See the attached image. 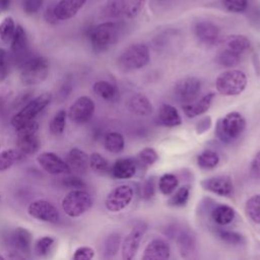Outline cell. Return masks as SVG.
I'll return each instance as SVG.
<instances>
[{"mask_svg":"<svg viewBox=\"0 0 260 260\" xmlns=\"http://www.w3.org/2000/svg\"><path fill=\"white\" fill-rule=\"evenodd\" d=\"M245 127L246 121L244 117L238 112H231L222 119L218 120L216 125V135L221 141L230 143L243 133Z\"/></svg>","mask_w":260,"mask_h":260,"instance_id":"277c9868","label":"cell"},{"mask_svg":"<svg viewBox=\"0 0 260 260\" xmlns=\"http://www.w3.org/2000/svg\"><path fill=\"white\" fill-rule=\"evenodd\" d=\"M247 85V76L241 70H228L220 73L215 80V87L220 94L237 95Z\"/></svg>","mask_w":260,"mask_h":260,"instance_id":"5b68a950","label":"cell"},{"mask_svg":"<svg viewBox=\"0 0 260 260\" xmlns=\"http://www.w3.org/2000/svg\"><path fill=\"white\" fill-rule=\"evenodd\" d=\"M55 244V239L50 236H45L40 238L34 246V251L36 255L40 257H46L50 254L53 246Z\"/></svg>","mask_w":260,"mask_h":260,"instance_id":"74e56055","label":"cell"},{"mask_svg":"<svg viewBox=\"0 0 260 260\" xmlns=\"http://www.w3.org/2000/svg\"><path fill=\"white\" fill-rule=\"evenodd\" d=\"M218 162H219L218 154L211 149H206L202 151L197 157L198 166L206 170L215 168L218 165Z\"/></svg>","mask_w":260,"mask_h":260,"instance_id":"836d02e7","label":"cell"},{"mask_svg":"<svg viewBox=\"0 0 260 260\" xmlns=\"http://www.w3.org/2000/svg\"><path fill=\"white\" fill-rule=\"evenodd\" d=\"M13 56L21 62V64L28 58V40L24 28L21 25H16L15 34L10 42Z\"/></svg>","mask_w":260,"mask_h":260,"instance_id":"ac0fdd59","label":"cell"},{"mask_svg":"<svg viewBox=\"0 0 260 260\" xmlns=\"http://www.w3.org/2000/svg\"><path fill=\"white\" fill-rule=\"evenodd\" d=\"M16 25L11 16H6L0 22V39L4 43H10L14 34H15Z\"/></svg>","mask_w":260,"mask_h":260,"instance_id":"8d00e7d4","label":"cell"},{"mask_svg":"<svg viewBox=\"0 0 260 260\" xmlns=\"http://www.w3.org/2000/svg\"><path fill=\"white\" fill-rule=\"evenodd\" d=\"M12 245L18 253L27 254L30 252L31 249V242H32V236L31 233L21 226H18L14 230L11 238Z\"/></svg>","mask_w":260,"mask_h":260,"instance_id":"7402d4cb","label":"cell"},{"mask_svg":"<svg viewBox=\"0 0 260 260\" xmlns=\"http://www.w3.org/2000/svg\"><path fill=\"white\" fill-rule=\"evenodd\" d=\"M89 168L98 175H106L109 172V162L101 153L92 152L89 155Z\"/></svg>","mask_w":260,"mask_h":260,"instance_id":"d6a6232c","label":"cell"},{"mask_svg":"<svg viewBox=\"0 0 260 260\" xmlns=\"http://www.w3.org/2000/svg\"><path fill=\"white\" fill-rule=\"evenodd\" d=\"M50 65L46 58L29 57L20 65L19 79L25 85H36L45 81L49 75Z\"/></svg>","mask_w":260,"mask_h":260,"instance_id":"6da1fadb","label":"cell"},{"mask_svg":"<svg viewBox=\"0 0 260 260\" xmlns=\"http://www.w3.org/2000/svg\"><path fill=\"white\" fill-rule=\"evenodd\" d=\"M62 185L65 186L66 188H71V189H84L85 188V183L83 180L78 177L77 175H70L64 177L62 179Z\"/></svg>","mask_w":260,"mask_h":260,"instance_id":"7dc6e473","label":"cell"},{"mask_svg":"<svg viewBox=\"0 0 260 260\" xmlns=\"http://www.w3.org/2000/svg\"><path fill=\"white\" fill-rule=\"evenodd\" d=\"M128 110L137 116H148L152 112V105L150 101L142 93H135L131 95L126 104Z\"/></svg>","mask_w":260,"mask_h":260,"instance_id":"44dd1931","label":"cell"},{"mask_svg":"<svg viewBox=\"0 0 260 260\" xmlns=\"http://www.w3.org/2000/svg\"><path fill=\"white\" fill-rule=\"evenodd\" d=\"M201 186L203 189L219 196L229 197L234 193L233 181L229 176L225 175H219L205 179L201 181Z\"/></svg>","mask_w":260,"mask_h":260,"instance_id":"2e32d148","label":"cell"},{"mask_svg":"<svg viewBox=\"0 0 260 260\" xmlns=\"http://www.w3.org/2000/svg\"><path fill=\"white\" fill-rule=\"evenodd\" d=\"M24 154L18 148H8L0 152V172L9 170L15 162L21 160Z\"/></svg>","mask_w":260,"mask_h":260,"instance_id":"83f0119b","label":"cell"},{"mask_svg":"<svg viewBox=\"0 0 260 260\" xmlns=\"http://www.w3.org/2000/svg\"><path fill=\"white\" fill-rule=\"evenodd\" d=\"M10 0H0V9L1 10H6L9 7Z\"/></svg>","mask_w":260,"mask_h":260,"instance_id":"11a10c76","label":"cell"},{"mask_svg":"<svg viewBox=\"0 0 260 260\" xmlns=\"http://www.w3.org/2000/svg\"><path fill=\"white\" fill-rule=\"evenodd\" d=\"M27 213L44 222L56 223L60 219V213L58 209L48 200L45 199H37L30 202L27 206Z\"/></svg>","mask_w":260,"mask_h":260,"instance_id":"4fadbf2b","label":"cell"},{"mask_svg":"<svg viewBox=\"0 0 260 260\" xmlns=\"http://www.w3.org/2000/svg\"><path fill=\"white\" fill-rule=\"evenodd\" d=\"M217 236L221 241L231 245H240L244 242V237L241 234L234 231L219 230L217 232Z\"/></svg>","mask_w":260,"mask_h":260,"instance_id":"ee69618b","label":"cell"},{"mask_svg":"<svg viewBox=\"0 0 260 260\" xmlns=\"http://www.w3.org/2000/svg\"><path fill=\"white\" fill-rule=\"evenodd\" d=\"M125 0H108L106 5V13L109 16L115 17L123 14Z\"/></svg>","mask_w":260,"mask_h":260,"instance_id":"bcb514c9","label":"cell"},{"mask_svg":"<svg viewBox=\"0 0 260 260\" xmlns=\"http://www.w3.org/2000/svg\"><path fill=\"white\" fill-rule=\"evenodd\" d=\"M250 171L254 178L260 180V151H258L252 159Z\"/></svg>","mask_w":260,"mask_h":260,"instance_id":"f5cc1de1","label":"cell"},{"mask_svg":"<svg viewBox=\"0 0 260 260\" xmlns=\"http://www.w3.org/2000/svg\"><path fill=\"white\" fill-rule=\"evenodd\" d=\"M66 162L69 166L71 173L75 175H83L89 168V156L82 149L74 147L68 152Z\"/></svg>","mask_w":260,"mask_h":260,"instance_id":"d6986e66","label":"cell"},{"mask_svg":"<svg viewBox=\"0 0 260 260\" xmlns=\"http://www.w3.org/2000/svg\"><path fill=\"white\" fill-rule=\"evenodd\" d=\"M158 118L161 124L167 127H176L182 123V119L178 110L169 104H162L160 106Z\"/></svg>","mask_w":260,"mask_h":260,"instance_id":"d4e9b609","label":"cell"},{"mask_svg":"<svg viewBox=\"0 0 260 260\" xmlns=\"http://www.w3.org/2000/svg\"><path fill=\"white\" fill-rule=\"evenodd\" d=\"M95 110L94 102L86 96L82 95L76 99L70 106L67 116L75 124H85L93 116Z\"/></svg>","mask_w":260,"mask_h":260,"instance_id":"8fae6325","label":"cell"},{"mask_svg":"<svg viewBox=\"0 0 260 260\" xmlns=\"http://www.w3.org/2000/svg\"><path fill=\"white\" fill-rule=\"evenodd\" d=\"M154 189H155L154 188V180H153V178H149L142 185V189H141L142 198L145 200L150 199L154 195Z\"/></svg>","mask_w":260,"mask_h":260,"instance_id":"816d5d0a","label":"cell"},{"mask_svg":"<svg viewBox=\"0 0 260 260\" xmlns=\"http://www.w3.org/2000/svg\"><path fill=\"white\" fill-rule=\"evenodd\" d=\"M159 1H161V0H159Z\"/></svg>","mask_w":260,"mask_h":260,"instance_id":"680465c9","label":"cell"},{"mask_svg":"<svg viewBox=\"0 0 260 260\" xmlns=\"http://www.w3.org/2000/svg\"><path fill=\"white\" fill-rule=\"evenodd\" d=\"M221 2L230 12L240 13L248 8V0H221Z\"/></svg>","mask_w":260,"mask_h":260,"instance_id":"f6af8a7d","label":"cell"},{"mask_svg":"<svg viewBox=\"0 0 260 260\" xmlns=\"http://www.w3.org/2000/svg\"><path fill=\"white\" fill-rule=\"evenodd\" d=\"M194 240L193 237L188 233H182L180 234L178 238V247L180 249V252L183 256H186V254H189L194 249Z\"/></svg>","mask_w":260,"mask_h":260,"instance_id":"7bdbcfd3","label":"cell"},{"mask_svg":"<svg viewBox=\"0 0 260 260\" xmlns=\"http://www.w3.org/2000/svg\"><path fill=\"white\" fill-rule=\"evenodd\" d=\"M8 58L4 50L0 49V82L4 81L8 76Z\"/></svg>","mask_w":260,"mask_h":260,"instance_id":"681fc988","label":"cell"},{"mask_svg":"<svg viewBox=\"0 0 260 260\" xmlns=\"http://www.w3.org/2000/svg\"><path fill=\"white\" fill-rule=\"evenodd\" d=\"M0 260H4V256L0 254Z\"/></svg>","mask_w":260,"mask_h":260,"instance_id":"9f6ffc18","label":"cell"},{"mask_svg":"<svg viewBox=\"0 0 260 260\" xmlns=\"http://www.w3.org/2000/svg\"><path fill=\"white\" fill-rule=\"evenodd\" d=\"M241 58L242 55L237 54L226 48H223L217 53L215 57V62L223 67H233L240 63Z\"/></svg>","mask_w":260,"mask_h":260,"instance_id":"4dcf8cb0","label":"cell"},{"mask_svg":"<svg viewBox=\"0 0 260 260\" xmlns=\"http://www.w3.org/2000/svg\"><path fill=\"white\" fill-rule=\"evenodd\" d=\"M146 229L147 228L144 222H139L136 225H134L130 233L126 236L121 248L122 258L124 260H130L136 255L143 235L146 232Z\"/></svg>","mask_w":260,"mask_h":260,"instance_id":"5bb4252c","label":"cell"},{"mask_svg":"<svg viewBox=\"0 0 260 260\" xmlns=\"http://www.w3.org/2000/svg\"><path fill=\"white\" fill-rule=\"evenodd\" d=\"M190 195V189L188 186H183L178 189L169 199V205L171 206H183L187 203Z\"/></svg>","mask_w":260,"mask_h":260,"instance_id":"f35d334b","label":"cell"},{"mask_svg":"<svg viewBox=\"0 0 260 260\" xmlns=\"http://www.w3.org/2000/svg\"><path fill=\"white\" fill-rule=\"evenodd\" d=\"M0 199H1V196H0Z\"/></svg>","mask_w":260,"mask_h":260,"instance_id":"6f0895ef","label":"cell"},{"mask_svg":"<svg viewBox=\"0 0 260 260\" xmlns=\"http://www.w3.org/2000/svg\"><path fill=\"white\" fill-rule=\"evenodd\" d=\"M66 119H67V112L65 110H59L54 117L51 119L49 124L50 132L53 135H61L66 127Z\"/></svg>","mask_w":260,"mask_h":260,"instance_id":"1f68e13d","label":"cell"},{"mask_svg":"<svg viewBox=\"0 0 260 260\" xmlns=\"http://www.w3.org/2000/svg\"><path fill=\"white\" fill-rule=\"evenodd\" d=\"M224 47L237 54L243 55L245 52H247L250 47H251V43L250 40L242 35H233V36H229L224 42H223Z\"/></svg>","mask_w":260,"mask_h":260,"instance_id":"484cf974","label":"cell"},{"mask_svg":"<svg viewBox=\"0 0 260 260\" xmlns=\"http://www.w3.org/2000/svg\"><path fill=\"white\" fill-rule=\"evenodd\" d=\"M85 2L86 0H60L55 6L46 11L45 17L49 22L70 19L76 15Z\"/></svg>","mask_w":260,"mask_h":260,"instance_id":"9c48e42d","label":"cell"},{"mask_svg":"<svg viewBox=\"0 0 260 260\" xmlns=\"http://www.w3.org/2000/svg\"><path fill=\"white\" fill-rule=\"evenodd\" d=\"M119 26L117 23L107 21L98 24L90 31V42L95 51H105L119 38Z\"/></svg>","mask_w":260,"mask_h":260,"instance_id":"52a82bcc","label":"cell"},{"mask_svg":"<svg viewBox=\"0 0 260 260\" xmlns=\"http://www.w3.org/2000/svg\"><path fill=\"white\" fill-rule=\"evenodd\" d=\"M210 124H211V119L210 117H205L204 119H202L198 124H197V132L198 133H202L204 131H206L209 127H210Z\"/></svg>","mask_w":260,"mask_h":260,"instance_id":"db71d44e","label":"cell"},{"mask_svg":"<svg viewBox=\"0 0 260 260\" xmlns=\"http://www.w3.org/2000/svg\"><path fill=\"white\" fill-rule=\"evenodd\" d=\"M52 93L43 92L25 104L22 109L11 118V125L16 130L34 121L36 117L51 103Z\"/></svg>","mask_w":260,"mask_h":260,"instance_id":"7a4b0ae2","label":"cell"},{"mask_svg":"<svg viewBox=\"0 0 260 260\" xmlns=\"http://www.w3.org/2000/svg\"><path fill=\"white\" fill-rule=\"evenodd\" d=\"M125 141L119 132H109L104 139L105 148L113 153H119L124 149Z\"/></svg>","mask_w":260,"mask_h":260,"instance_id":"f546056e","label":"cell"},{"mask_svg":"<svg viewBox=\"0 0 260 260\" xmlns=\"http://www.w3.org/2000/svg\"><path fill=\"white\" fill-rule=\"evenodd\" d=\"M43 4V0H23V11L30 15L38 12Z\"/></svg>","mask_w":260,"mask_h":260,"instance_id":"f907efd6","label":"cell"},{"mask_svg":"<svg viewBox=\"0 0 260 260\" xmlns=\"http://www.w3.org/2000/svg\"><path fill=\"white\" fill-rule=\"evenodd\" d=\"M245 210L250 219L260 224V194L253 195L247 200Z\"/></svg>","mask_w":260,"mask_h":260,"instance_id":"d590c367","label":"cell"},{"mask_svg":"<svg viewBox=\"0 0 260 260\" xmlns=\"http://www.w3.org/2000/svg\"><path fill=\"white\" fill-rule=\"evenodd\" d=\"M235 209L225 204H219L215 206L211 212L212 219L220 225H226L231 223L235 218Z\"/></svg>","mask_w":260,"mask_h":260,"instance_id":"4316f807","label":"cell"},{"mask_svg":"<svg viewBox=\"0 0 260 260\" xmlns=\"http://www.w3.org/2000/svg\"><path fill=\"white\" fill-rule=\"evenodd\" d=\"M157 158H158V155L156 151L151 147H145L141 149L137 154L138 161L144 167L152 166L157 160Z\"/></svg>","mask_w":260,"mask_h":260,"instance_id":"60d3db41","label":"cell"},{"mask_svg":"<svg viewBox=\"0 0 260 260\" xmlns=\"http://www.w3.org/2000/svg\"><path fill=\"white\" fill-rule=\"evenodd\" d=\"M214 99V93L209 92L205 95H203L199 101L192 102L190 104L183 105V111L189 118H194L196 116H199L201 114H204L207 112V110L210 108L212 101Z\"/></svg>","mask_w":260,"mask_h":260,"instance_id":"603a6c76","label":"cell"},{"mask_svg":"<svg viewBox=\"0 0 260 260\" xmlns=\"http://www.w3.org/2000/svg\"><path fill=\"white\" fill-rule=\"evenodd\" d=\"M133 196V189L129 185H120L109 192L105 206L111 212H119L130 204Z\"/></svg>","mask_w":260,"mask_h":260,"instance_id":"7c38bea8","label":"cell"},{"mask_svg":"<svg viewBox=\"0 0 260 260\" xmlns=\"http://www.w3.org/2000/svg\"><path fill=\"white\" fill-rule=\"evenodd\" d=\"M148 61V48L143 44H133L122 52L119 56L118 64L125 71H133L144 67Z\"/></svg>","mask_w":260,"mask_h":260,"instance_id":"8992f818","label":"cell"},{"mask_svg":"<svg viewBox=\"0 0 260 260\" xmlns=\"http://www.w3.org/2000/svg\"><path fill=\"white\" fill-rule=\"evenodd\" d=\"M136 173V164L130 157L118 158L112 167V175L116 179H129Z\"/></svg>","mask_w":260,"mask_h":260,"instance_id":"cb8c5ba5","label":"cell"},{"mask_svg":"<svg viewBox=\"0 0 260 260\" xmlns=\"http://www.w3.org/2000/svg\"><path fill=\"white\" fill-rule=\"evenodd\" d=\"M171 255L170 245L161 240L154 239L148 243L145 247L142 255V259L144 260H162L168 259Z\"/></svg>","mask_w":260,"mask_h":260,"instance_id":"ffe728a7","label":"cell"},{"mask_svg":"<svg viewBox=\"0 0 260 260\" xmlns=\"http://www.w3.org/2000/svg\"><path fill=\"white\" fill-rule=\"evenodd\" d=\"M144 3L145 0H125L123 14L129 18L135 17L143 8Z\"/></svg>","mask_w":260,"mask_h":260,"instance_id":"b9f144b4","label":"cell"},{"mask_svg":"<svg viewBox=\"0 0 260 260\" xmlns=\"http://www.w3.org/2000/svg\"><path fill=\"white\" fill-rule=\"evenodd\" d=\"M39 124L35 120L16 129V148L24 155L35 154L39 151L41 142L38 136Z\"/></svg>","mask_w":260,"mask_h":260,"instance_id":"ba28073f","label":"cell"},{"mask_svg":"<svg viewBox=\"0 0 260 260\" xmlns=\"http://www.w3.org/2000/svg\"><path fill=\"white\" fill-rule=\"evenodd\" d=\"M92 89L96 95L106 101H113L118 96L117 87L105 80H99L94 82V84L92 85Z\"/></svg>","mask_w":260,"mask_h":260,"instance_id":"f1b7e54d","label":"cell"},{"mask_svg":"<svg viewBox=\"0 0 260 260\" xmlns=\"http://www.w3.org/2000/svg\"><path fill=\"white\" fill-rule=\"evenodd\" d=\"M196 38L205 45H214L219 39V28L209 20H199L194 25Z\"/></svg>","mask_w":260,"mask_h":260,"instance_id":"e0dca14e","label":"cell"},{"mask_svg":"<svg viewBox=\"0 0 260 260\" xmlns=\"http://www.w3.org/2000/svg\"><path fill=\"white\" fill-rule=\"evenodd\" d=\"M37 161L40 167L51 175H60V174H71L70 168L65 160H63L59 155L52 151L41 152L37 156Z\"/></svg>","mask_w":260,"mask_h":260,"instance_id":"9a60e30c","label":"cell"},{"mask_svg":"<svg viewBox=\"0 0 260 260\" xmlns=\"http://www.w3.org/2000/svg\"><path fill=\"white\" fill-rule=\"evenodd\" d=\"M121 244V237L118 234H113L109 236L105 242L104 253L106 257H113L119 250Z\"/></svg>","mask_w":260,"mask_h":260,"instance_id":"ab89813d","label":"cell"},{"mask_svg":"<svg viewBox=\"0 0 260 260\" xmlns=\"http://www.w3.org/2000/svg\"><path fill=\"white\" fill-rule=\"evenodd\" d=\"M178 185L179 180L173 174H165L158 180V189L164 195L173 194Z\"/></svg>","mask_w":260,"mask_h":260,"instance_id":"e575fe53","label":"cell"},{"mask_svg":"<svg viewBox=\"0 0 260 260\" xmlns=\"http://www.w3.org/2000/svg\"><path fill=\"white\" fill-rule=\"evenodd\" d=\"M92 197L84 189H72L61 201L63 211L69 217H78L92 206Z\"/></svg>","mask_w":260,"mask_h":260,"instance_id":"3957f363","label":"cell"},{"mask_svg":"<svg viewBox=\"0 0 260 260\" xmlns=\"http://www.w3.org/2000/svg\"><path fill=\"white\" fill-rule=\"evenodd\" d=\"M201 90V82L193 76L184 77L177 81L174 86V95L183 105L190 104L196 100Z\"/></svg>","mask_w":260,"mask_h":260,"instance_id":"30bf717a","label":"cell"},{"mask_svg":"<svg viewBox=\"0 0 260 260\" xmlns=\"http://www.w3.org/2000/svg\"><path fill=\"white\" fill-rule=\"evenodd\" d=\"M94 257V250L88 246H80L78 247L74 253L72 258L74 260H90Z\"/></svg>","mask_w":260,"mask_h":260,"instance_id":"c3c4849f","label":"cell"}]
</instances>
